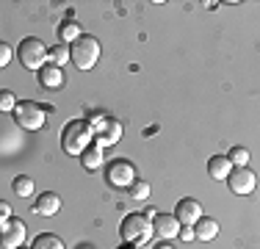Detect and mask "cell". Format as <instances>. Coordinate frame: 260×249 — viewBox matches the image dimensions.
Here are the masks:
<instances>
[{"mask_svg":"<svg viewBox=\"0 0 260 249\" xmlns=\"http://www.w3.org/2000/svg\"><path fill=\"white\" fill-rule=\"evenodd\" d=\"M22 241H25V222L11 216V219L6 222L3 227H0V246H6V249H20Z\"/></svg>","mask_w":260,"mask_h":249,"instance_id":"9","label":"cell"},{"mask_svg":"<svg viewBox=\"0 0 260 249\" xmlns=\"http://www.w3.org/2000/svg\"><path fill=\"white\" fill-rule=\"evenodd\" d=\"M97 58H100V42H97L94 36L83 34L70 45V61L78 70H91V67L97 64Z\"/></svg>","mask_w":260,"mask_h":249,"instance_id":"3","label":"cell"},{"mask_svg":"<svg viewBox=\"0 0 260 249\" xmlns=\"http://www.w3.org/2000/svg\"><path fill=\"white\" fill-rule=\"evenodd\" d=\"M227 185H230L233 194L244 197V194H252V191H255L257 177H255V172H252L249 166H235V169L227 174Z\"/></svg>","mask_w":260,"mask_h":249,"instance_id":"8","label":"cell"},{"mask_svg":"<svg viewBox=\"0 0 260 249\" xmlns=\"http://www.w3.org/2000/svg\"><path fill=\"white\" fill-rule=\"evenodd\" d=\"M9 61H11V47L6 45V42H0V70L9 67Z\"/></svg>","mask_w":260,"mask_h":249,"instance_id":"24","label":"cell"},{"mask_svg":"<svg viewBox=\"0 0 260 249\" xmlns=\"http://www.w3.org/2000/svg\"><path fill=\"white\" fill-rule=\"evenodd\" d=\"M9 219H11V205L6 202V199H0V227H3Z\"/></svg>","mask_w":260,"mask_h":249,"instance_id":"25","label":"cell"},{"mask_svg":"<svg viewBox=\"0 0 260 249\" xmlns=\"http://www.w3.org/2000/svg\"><path fill=\"white\" fill-rule=\"evenodd\" d=\"M227 161H230L233 166H246L249 164V152H246L244 147H233L230 155H227Z\"/></svg>","mask_w":260,"mask_h":249,"instance_id":"21","label":"cell"},{"mask_svg":"<svg viewBox=\"0 0 260 249\" xmlns=\"http://www.w3.org/2000/svg\"><path fill=\"white\" fill-rule=\"evenodd\" d=\"M150 224H152V235H158L160 241L177 238V230H180V222L175 219V213H155Z\"/></svg>","mask_w":260,"mask_h":249,"instance_id":"10","label":"cell"},{"mask_svg":"<svg viewBox=\"0 0 260 249\" xmlns=\"http://www.w3.org/2000/svg\"><path fill=\"white\" fill-rule=\"evenodd\" d=\"M122 233V241H125V246H144L147 241L152 238V224H150V216L147 213H130L125 216V222H122L119 227Z\"/></svg>","mask_w":260,"mask_h":249,"instance_id":"2","label":"cell"},{"mask_svg":"<svg viewBox=\"0 0 260 249\" xmlns=\"http://www.w3.org/2000/svg\"><path fill=\"white\" fill-rule=\"evenodd\" d=\"M80 249H91V246H80Z\"/></svg>","mask_w":260,"mask_h":249,"instance_id":"28","label":"cell"},{"mask_svg":"<svg viewBox=\"0 0 260 249\" xmlns=\"http://www.w3.org/2000/svg\"><path fill=\"white\" fill-rule=\"evenodd\" d=\"M14 108H17V97H14V91L0 89V111H9V114H14Z\"/></svg>","mask_w":260,"mask_h":249,"instance_id":"22","label":"cell"},{"mask_svg":"<svg viewBox=\"0 0 260 249\" xmlns=\"http://www.w3.org/2000/svg\"><path fill=\"white\" fill-rule=\"evenodd\" d=\"M105 180H108L114 189H130V185L136 183V169H133V164H130V161H125V158L111 161L108 172H105Z\"/></svg>","mask_w":260,"mask_h":249,"instance_id":"7","label":"cell"},{"mask_svg":"<svg viewBox=\"0 0 260 249\" xmlns=\"http://www.w3.org/2000/svg\"><path fill=\"white\" fill-rule=\"evenodd\" d=\"M14 194L17 197H30L34 194V180L25 177V174H20V177L14 180Z\"/></svg>","mask_w":260,"mask_h":249,"instance_id":"20","label":"cell"},{"mask_svg":"<svg viewBox=\"0 0 260 249\" xmlns=\"http://www.w3.org/2000/svg\"><path fill=\"white\" fill-rule=\"evenodd\" d=\"M36 78H39L42 89H61L64 86V72H61V67H53V64H45L36 72Z\"/></svg>","mask_w":260,"mask_h":249,"instance_id":"12","label":"cell"},{"mask_svg":"<svg viewBox=\"0 0 260 249\" xmlns=\"http://www.w3.org/2000/svg\"><path fill=\"white\" fill-rule=\"evenodd\" d=\"M130 197H133V199H147V197H150V183H144V180H136V183L133 185H130Z\"/></svg>","mask_w":260,"mask_h":249,"instance_id":"23","label":"cell"},{"mask_svg":"<svg viewBox=\"0 0 260 249\" xmlns=\"http://www.w3.org/2000/svg\"><path fill=\"white\" fill-rule=\"evenodd\" d=\"M177 235H180V241H194V227H180Z\"/></svg>","mask_w":260,"mask_h":249,"instance_id":"26","label":"cell"},{"mask_svg":"<svg viewBox=\"0 0 260 249\" xmlns=\"http://www.w3.org/2000/svg\"><path fill=\"white\" fill-rule=\"evenodd\" d=\"M17 55H20L22 67L25 70H34L39 72L42 67L47 64V47L42 39H36V36H25V39L20 42V47H17Z\"/></svg>","mask_w":260,"mask_h":249,"instance_id":"4","label":"cell"},{"mask_svg":"<svg viewBox=\"0 0 260 249\" xmlns=\"http://www.w3.org/2000/svg\"><path fill=\"white\" fill-rule=\"evenodd\" d=\"M20 249H22V246H20Z\"/></svg>","mask_w":260,"mask_h":249,"instance_id":"29","label":"cell"},{"mask_svg":"<svg viewBox=\"0 0 260 249\" xmlns=\"http://www.w3.org/2000/svg\"><path fill=\"white\" fill-rule=\"evenodd\" d=\"M202 216V205L191 197H183L177 202V210H175V219L180 222V227H194L197 219Z\"/></svg>","mask_w":260,"mask_h":249,"instance_id":"11","label":"cell"},{"mask_svg":"<svg viewBox=\"0 0 260 249\" xmlns=\"http://www.w3.org/2000/svg\"><path fill=\"white\" fill-rule=\"evenodd\" d=\"M30 249H67V246H64V241H61L58 235L42 233V235H36V238H34V246H30Z\"/></svg>","mask_w":260,"mask_h":249,"instance_id":"17","label":"cell"},{"mask_svg":"<svg viewBox=\"0 0 260 249\" xmlns=\"http://www.w3.org/2000/svg\"><path fill=\"white\" fill-rule=\"evenodd\" d=\"M58 36H61V45H64V42H75L78 36H83V30H80V25H78V22L64 20V22L58 25Z\"/></svg>","mask_w":260,"mask_h":249,"instance_id":"19","label":"cell"},{"mask_svg":"<svg viewBox=\"0 0 260 249\" xmlns=\"http://www.w3.org/2000/svg\"><path fill=\"white\" fill-rule=\"evenodd\" d=\"M80 164H83V169H89V172L100 169V164H103V147L91 141V144L80 152Z\"/></svg>","mask_w":260,"mask_h":249,"instance_id":"16","label":"cell"},{"mask_svg":"<svg viewBox=\"0 0 260 249\" xmlns=\"http://www.w3.org/2000/svg\"><path fill=\"white\" fill-rule=\"evenodd\" d=\"M58 210H61V197L53 194V191H45V194L36 199V205H34L36 216H55Z\"/></svg>","mask_w":260,"mask_h":249,"instance_id":"13","label":"cell"},{"mask_svg":"<svg viewBox=\"0 0 260 249\" xmlns=\"http://www.w3.org/2000/svg\"><path fill=\"white\" fill-rule=\"evenodd\" d=\"M233 172V164L227 161V155H213L208 161V174L213 180H227V174Z\"/></svg>","mask_w":260,"mask_h":249,"instance_id":"15","label":"cell"},{"mask_svg":"<svg viewBox=\"0 0 260 249\" xmlns=\"http://www.w3.org/2000/svg\"><path fill=\"white\" fill-rule=\"evenodd\" d=\"M216 235H219V222L210 219V216H200L194 224V238L200 241H213Z\"/></svg>","mask_w":260,"mask_h":249,"instance_id":"14","label":"cell"},{"mask_svg":"<svg viewBox=\"0 0 260 249\" xmlns=\"http://www.w3.org/2000/svg\"><path fill=\"white\" fill-rule=\"evenodd\" d=\"M91 141H94V130H91L89 119H72L61 130V147L67 155H80Z\"/></svg>","mask_w":260,"mask_h":249,"instance_id":"1","label":"cell"},{"mask_svg":"<svg viewBox=\"0 0 260 249\" xmlns=\"http://www.w3.org/2000/svg\"><path fill=\"white\" fill-rule=\"evenodd\" d=\"M14 122L20 124L22 130H42L45 128V122H47V116H45V108H42L39 103H30V100H22V103H17V108H14Z\"/></svg>","mask_w":260,"mask_h":249,"instance_id":"6","label":"cell"},{"mask_svg":"<svg viewBox=\"0 0 260 249\" xmlns=\"http://www.w3.org/2000/svg\"><path fill=\"white\" fill-rule=\"evenodd\" d=\"M67 61H70V47H67V45L47 47V64H53V67H64Z\"/></svg>","mask_w":260,"mask_h":249,"instance_id":"18","label":"cell"},{"mask_svg":"<svg viewBox=\"0 0 260 249\" xmlns=\"http://www.w3.org/2000/svg\"><path fill=\"white\" fill-rule=\"evenodd\" d=\"M89 124H91V130H94V144H100V147H114L116 141L122 139V124L116 119H111V116H105V114L91 116Z\"/></svg>","mask_w":260,"mask_h":249,"instance_id":"5","label":"cell"},{"mask_svg":"<svg viewBox=\"0 0 260 249\" xmlns=\"http://www.w3.org/2000/svg\"><path fill=\"white\" fill-rule=\"evenodd\" d=\"M155 249H175V246H172L169 241H160V244H155Z\"/></svg>","mask_w":260,"mask_h":249,"instance_id":"27","label":"cell"}]
</instances>
